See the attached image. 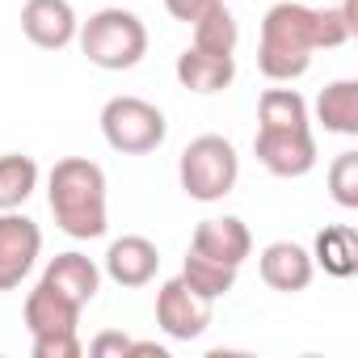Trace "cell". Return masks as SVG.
I'll return each instance as SVG.
<instances>
[{
  "instance_id": "11",
  "label": "cell",
  "mask_w": 358,
  "mask_h": 358,
  "mask_svg": "<svg viewBox=\"0 0 358 358\" xmlns=\"http://www.w3.org/2000/svg\"><path fill=\"white\" fill-rule=\"evenodd\" d=\"M156 270H160V249H156L148 236H135V232H131V236L110 241L101 274L114 278L118 287H148V282L156 278Z\"/></svg>"
},
{
  "instance_id": "9",
  "label": "cell",
  "mask_w": 358,
  "mask_h": 358,
  "mask_svg": "<svg viewBox=\"0 0 358 358\" xmlns=\"http://www.w3.org/2000/svg\"><path fill=\"white\" fill-rule=\"evenodd\" d=\"M80 17L72 9V0H26L22 5V34L38 51H64L76 43Z\"/></svg>"
},
{
  "instance_id": "8",
  "label": "cell",
  "mask_w": 358,
  "mask_h": 358,
  "mask_svg": "<svg viewBox=\"0 0 358 358\" xmlns=\"http://www.w3.org/2000/svg\"><path fill=\"white\" fill-rule=\"evenodd\" d=\"M43 253V228L22 211H0V291H17Z\"/></svg>"
},
{
  "instance_id": "20",
  "label": "cell",
  "mask_w": 358,
  "mask_h": 358,
  "mask_svg": "<svg viewBox=\"0 0 358 358\" xmlns=\"http://www.w3.org/2000/svg\"><path fill=\"white\" fill-rule=\"evenodd\" d=\"M236 266H224V262H211V257H203V253H186V262H182V282L190 287V291H199L203 299H224L232 287H236Z\"/></svg>"
},
{
  "instance_id": "4",
  "label": "cell",
  "mask_w": 358,
  "mask_h": 358,
  "mask_svg": "<svg viewBox=\"0 0 358 358\" xmlns=\"http://www.w3.org/2000/svg\"><path fill=\"white\" fill-rule=\"evenodd\" d=\"M177 182L194 203H224L241 182V156L224 135H199L182 148Z\"/></svg>"
},
{
  "instance_id": "25",
  "label": "cell",
  "mask_w": 358,
  "mask_h": 358,
  "mask_svg": "<svg viewBox=\"0 0 358 358\" xmlns=\"http://www.w3.org/2000/svg\"><path fill=\"white\" fill-rule=\"evenodd\" d=\"M211 5H215V0H164L169 17H173V22H186V26H190L203 9H211Z\"/></svg>"
},
{
  "instance_id": "2",
  "label": "cell",
  "mask_w": 358,
  "mask_h": 358,
  "mask_svg": "<svg viewBox=\"0 0 358 358\" xmlns=\"http://www.w3.org/2000/svg\"><path fill=\"white\" fill-rule=\"evenodd\" d=\"M47 203L64 236L72 241H97L110 228V203H106V169L89 156H64L47 173Z\"/></svg>"
},
{
  "instance_id": "16",
  "label": "cell",
  "mask_w": 358,
  "mask_h": 358,
  "mask_svg": "<svg viewBox=\"0 0 358 358\" xmlns=\"http://www.w3.org/2000/svg\"><path fill=\"white\" fill-rule=\"evenodd\" d=\"M312 266H320L329 278H350L358 270V232L350 224H329L316 232Z\"/></svg>"
},
{
  "instance_id": "22",
  "label": "cell",
  "mask_w": 358,
  "mask_h": 358,
  "mask_svg": "<svg viewBox=\"0 0 358 358\" xmlns=\"http://www.w3.org/2000/svg\"><path fill=\"white\" fill-rule=\"evenodd\" d=\"M329 194L337 207H358V152H337L329 164Z\"/></svg>"
},
{
  "instance_id": "5",
  "label": "cell",
  "mask_w": 358,
  "mask_h": 358,
  "mask_svg": "<svg viewBox=\"0 0 358 358\" xmlns=\"http://www.w3.org/2000/svg\"><path fill=\"white\" fill-rule=\"evenodd\" d=\"M101 135L114 152L122 156H143V152H156L169 135V122H164V110L143 101V97H131V93H118L101 106Z\"/></svg>"
},
{
  "instance_id": "17",
  "label": "cell",
  "mask_w": 358,
  "mask_h": 358,
  "mask_svg": "<svg viewBox=\"0 0 358 358\" xmlns=\"http://www.w3.org/2000/svg\"><path fill=\"white\" fill-rule=\"evenodd\" d=\"M316 122L329 135H358V80H333L316 97Z\"/></svg>"
},
{
  "instance_id": "3",
  "label": "cell",
  "mask_w": 358,
  "mask_h": 358,
  "mask_svg": "<svg viewBox=\"0 0 358 358\" xmlns=\"http://www.w3.org/2000/svg\"><path fill=\"white\" fill-rule=\"evenodd\" d=\"M76 43H80V55L93 68L127 72L148 55V26H143L139 13L110 5V9H97L89 22H80Z\"/></svg>"
},
{
  "instance_id": "14",
  "label": "cell",
  "mask_w": 358,
  "mask_h": 358,
  "mask_svg": "<svg viewBox=\"0 0 358 358\" xmlns=\"http://www.w3.org/2000/svg\"><path fill=\"white\" fill-rule=\"evenodd\" d=\"M177 80L190 93H224L236 80V55H215L190 43L177 55Z\"/></svg>"
},
{
  "instance_id": "12",
  "label": "cell",
  "mask_w": 358,
  "mask_h": 358,
  "mask_svg": "<svg viewBox=\"0 0 358 358\" xmlns=\"http://www.w3.org/2000/svg\"><path fill=\"white\" fill-rule=\"evenodd\" d=\"M38 282H47L55 295H64V299H72L76 308H85V303H93L97 299V291H101V266L93 262V257H85V253H55L51 262H47V270H43V278Z\"/></svg>"
},
{
  "instance_id": "23",
  "label": "cell",
  "mask_w": 358,
  "mask_h": 358,
  "mask_svg": "<svg viewBox=\"0 0 358 358\" xmlns=\"http://www.w3.org/2000/svg\"><path fill=\"white\" fill-rule=\"evenodd\" d=\"M34 358H80V337L76 333H51V337H30Z\"/></svg>"
},
{
  "instance_id": "15",
  "label": "cell",
  "mask_w": 358,
  "mask_h": 358,
  "mask_svg": "<svg viewBox=\"0 0 358 358\" xmlns=\"http://www.w3.org/2000/svg\"><path fill=\"white\" fill-rule=\"evenodd\" d=\"M22 316H26V329H30V337L76 333V324H80V308H76L72 299L55 295L47 282H38V287L26 295V308H22Z\"/></svg>"
},
{
  "instance_id": "10",
  "label": "cell",
  "mask_w": 358,
  "mask_h": 358,
  "mask_svg": "<svg viewBox=\"0 0 358 358\" xmlns=\"http://www.w3.org/2000/svg\"><path fill=\"white\" fill-rule=\"evenodd\" d=\"M190 249L211 257V262H224V266H245L249 253H253V236H249V224L236 220V215H211L194 228L190 236Z\"/></svg>"
},
{
  "instance_id": "7",
  "label": "cell",
  "mask_w": 358,
  "mask_h": 358,
  "mask_svg": "<svg viewBox=\"0 0 358 358\" xmlns=\"http://www.w3.org/2000/svg\"><path fill=\"white\" fill-rule=\"evenodd\" d=\"M211 308L215 303L203 299L199 291H190L182 282V274L169 278V282H160V291H156V324L173 341H194V337H203L211 329Z\"/></svg>"
},
{
  "instance_id": "18",
  "label": "cell",
  "mask_w": 358,
  "mask_h": 358,
  "mask_svg": "<svg viewBox=\"0 0 358 358\" xmlns=\"http://www.w3.org/2000/svg\"><path fill=\"white\" fill-rule=\"evenodd\" d=\"M38 190V160L26 152L0 156V211H17Z\"/></svg>"
},
{
  "instance_id": "24",
  "label": "cell",
  "mask_w": 358,
  "mask_h": 358,
  "mask_svg": "<svg viewBox=\"0 0 358 358\" xmlns=\"http://www.w3.org/2000/svg\"><path fill=\"white\" fill-rule=\"evenodd\" d=\"M131 337L127 333H97L93 341H89V354L93 358H131Z\"/></svg>"
},
{
  "instance_id": "21",
  "label": "cell",
  "mask_w": 358,
  "mask_h": 358,
  "mask_svg": "<svg viewBox=\"0 0 358 358\" xmlns=\"http://www.w3.org/2000/svg\"><path fill=\"white\" fill-rule=\"evenodd\" d=\"M257 127H312V110L295 89H266L257 101Z\"/></svg>"
},
{
  "instance_id": "1",
  "label": "cell",
  "mask_w": 358,
  "mask_h": 358,
  "mask_svg": "<svg viewBox=\"0 0 358 358\" xmlns=\"http://www.w3.org/2000/svg\"><path fill=\"white\" fill-rule=\"evenodd\" d=\"M358 34L354 0L329 5H299V0H278L262 17V43H257V68L274 85H291L312 68L316 51H337Z\"/></svg>"
},
{
  "instance_id": "19",
  "label": "cell",
  "mask_w": 358,
  "mask_h": 358,
  "mask_svg": "<svg viewBox=\"0 0 358 358\" xmlns=\"http://www.w3.org/2000/svg\"><path fill=\"white\" fill-rule=\"evenodd\" d=\"M190 26H194V47L215 51V55H236L241 26H236V17H232V9L224 5V0H215L211 9H203Z\"/></svg>"
},
{
  "instance_id": "13",
  "label": "cell",
  "mask_w": 358,
  "mask_h": 358,
  "mask_svg": "<svg viewBox=\"0 0 358 358\" xmlns=\"http://www.w3.org/2000/svg\"><path fill=\"white\" fill-rule=\"evenodd\" d=\"M257 270H262V282H266L270 291H282V295L303 291V287L312 282V274H316L312 253H308L303 245H295V241H274V245H266L262 257H257Z\"/></svg>"
},
{
  "instance_id": "6",
  "label": "cell",
  "mask_w": 358,
  "mask_h": 358,
  "mask_svg": "<svg viewBox=\"0 0 358 358\" xmlns=\"http://www.w3.org/2000/svg\"><path fill=\"white\" fill-rule=\"evenodd\" d=\"M253 156L274 177H308L316 169V135L312 127H257Z\"/></svg>"
}]
</instances>
